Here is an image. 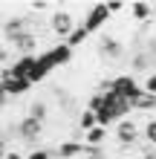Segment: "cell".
<instances>
[{"mask_svg": "<svg viewBox=\"0 0 156 159\" xmlns=\"http://www.w3.org/2000/svg\"><path fill=\"white\" fill-rule=\"evenodd\" d=\"M142 145L150 148V151H156V113L142 121Z\"/></svg>", "mask_w": 156, "mask_h": 159, "instance_id": "obj_8", "label": "cell"}, {"mask_svg": "<svg viewBox=\"0 0 156 159\" xmlns=\"http://www.w3.org/2000/svg\"><path fill=\"white\" fill-rule=\"evenodd\" d=\"M81 159H110V153H107V148H84V156Z\"/></svg>", "mask_w": 156, "mask_h": 159, "instance_id": "obj_13", "label": "cell"}, {"mask_svg": "<svg viewBox=\"0 0 156 159\" xmlns=\"http://www.w3.org/2000/svg\"><path fill=\"white\" fill-rule=\"evenodd\" d=\"M142 159H156V151H148V153H145Z\"/></svg>", "mask_w": 156, "mask_h": 159, "instance_id": "obj_18", "label": "cell"}, {"mask_svg": "<svg viewBox=\"0 0 156 159\" xmlns=\"http://www.w3.org/2000/svg\"><path fill=\"white\" fill-rule=\"evenodd\" d=\"M78 23H81V17H75V9H69V6L52 9V12H49V20H47L52 38H61V41H67Z\"/></svg>", "mask_w": 156, "mask_h": 159, "instance_id": "obj_3", "label": "cell"}, {"mask_svg": "<svg viewBox=\"0 0 156 159\" xmlns=\"http://www.w3.org/2000/svg\"><path fill=\"white\" fill-rule=\"evenodd\" d=\"M12 46H15V52H20V58H23V55H35V49L41 46V38L35 32H26L17 41H12Z\"/></svg>", "mask_w": 156, "mask_h": 159, "instance_id": "obj_6", "label": "cell"}, {"mask_svg": "<svg viewBox=\"0 0 156 159\" xmlns=\"http://www.w3.org/2000/svg\"><path fill=\"white\" fill-rule=\"evenodd\" d=\"M127 52H130V46H127L124 38H118L113 29H104L96 35V46H93V55L98 64H122L127 58Z\"/></svg>", "mask_w": 156, "mask_h": 159, "instance_id": "obj_1", "label": "cell"}, {"mask_svg": "<svg viewBox=\"0 0 156 159\" xmlns=\"http://www.w3.org/2000/svg\"><path fill=\"white\" fill-rule=\"evenodd\" d=\"M87 38H90V32H87V29H84V26H81V23H78V26H75V29H72V35H69V38H67V41H64V43H67V46H69V49H72V52H75V49H81V46H84V43H87Z\"/></svg>", "mask_w": 156, "mask_h": 159, "instance_id": "obj_11", "label": "cell"}, {"mask_svg": "<svg viewBox=\"0 0 156 159\" xmlns=\"http://www.w3.org/2000/svg\"><path fill=\"white\" fill-rule=\"evenodd\" d=\"M104 6H107L110 17H113V15H122V12H127V9H124V3H118V0H110V3H104Z\"/></svg>", "mask_w": 156, "mask_h": 159, "instance_id": "obj_16", "label": "cell"}, {"mask_svg": "<svg viewBox=\"0 0 156 159\" xmlns=\"http://www.w3.org/2000/svg\"><path fill=\"white\" fill-rule=\"evenodd\" d=\"M142 90H145V93H150V96H156V72H148V75H145Z\"/></svg>", "mask_w": 156, "mask_h": 159, "instance_id": "obj_15", "label": "cell"}, {"mask_svg": "<svg viewBox=\"0 0 156 159\" xmlns=\"http://www.w3.org/2000/svg\"><path fill=\"white\" fill-rule=\"evenodd\" d=\"M84 145H90V148H104L107 145V127H93V130H87L84 133Z\"/></svg>", "mask_w": 156, "mask_h": 159, "instance_id": "obj_10", "label": "cell"}, {"mask_svg": "<svg viewBox=\"0 0 156 159\" xmlns=\"http://www.w3.org/2000/svg\"><path fill=\"white\" fill-rule=\"evenodd\" d=\"M113 93L118 98H124V101H133L142 93V84L136 81V75H130V72H118V75H113Z\"/></svg>", "mask_w": 156, "mask_h": 159, "instance_id": "obj_5", "label": "cell"}, {"mask_svg": "<svg viewBox=\"0 0 156 159\" xmlns=\"http://www.w3.org/2000/svg\"><path fill=\"white\" fill-rule=\"evenodd\" d=\"M26 159H52V151L49 148H32V151L26 153Z\"/></svg>", "mask_w": 156, "mask_h": 159, "instance_id": "obj_14", "label": "cell"}, {"mask_svg": "<svg viewBox=\"0 0 156 159\" xmlns=\"http://www.w3.org/2000/svg\"><path fill=\"white\" fill-rule=\"evenodd\" d=\"M3 58H6V52H3V49H0V61H3Z\"/></svg>", "mask_w": 156, "mask_h": 159, "instance_id": "obj_20", "label": "cell"}, {"mask_svg": "<svg viewBox=\"0 0 156 159\" xmlns=\"http://www.w3.org/2000/svg\"><path fill=\"white\" fill-rule=\"evenodd\" d=\"M35 12H52V9H49L47 0H38V3H32V15H35Z\"/></svg>", "mask_w": 156, "mask_h": 159, "instance_id": "obj_17", "label": "cell"}, {"mask_svg": "<svg viewBox=\"0 0 156 159\" xmlns=\"http://www.w3.org/2000/svg\"><path fill=\"white\" fill-rule=\"evenodd\" d=\"M110 20H113V17H110L107 6H104V3H93V6H87L84 17H81V26H84L90 35H98V32H104V29H107V23H110Z\"/></svg>", "mask_w": 156, "mask_h": 159, "instance_id": "obj_4", "label": "cell"}, {"mask_svg": "<svg viewBox=\"0 0 156 159\" xmlns=\"http://www.w3.org/2000/svg\"><path fill=\"white\" fill-rule=\"evenodd\" d=\"M130 107H133V113H156V96L142 90L139 96L130 101Z\"/></svg>", "mask_w": 156, "mask_h": 159, "instance_id": "obj_7", "label": "cell"}, {"mask_svg": "<svg viewBox=\"0 0 156 159\" xmlns=\"http://www.w3.org/2000/svg\"><path fill=\"white\" fill-rule=\"evenodd\" d=\"M6 156V145H3V139H0V159Z\"/></svg>", "mask_w": 156, "mask_h": 159, "instance_id": "obj_19", "label": "cell"}, {"mask_svg": "<svg viewBox=\"0 0 156 159\" xmlns=\"http://www.w3.org/2000/svg\"><path fill=\"white\" fill-rule=\"evenodd\" d=\"M75 125H78V130H81V133H87V130H93L96 125H98V121H96V113H93V110H81V113H78V119H75Z\"/></svg>", "mask_w": 156, "mask_h": 159, "instance_id": "obj_12", "label": "cell"}, {"mask_svg": "<svg viewBox=\"0 0 156 159\" xmlns=\"http://www.w3.org/2000/svg\"><path fill=\"white\" fill-rule=\"evenodd\" d=\"M113 136H116V145L118 151H136L142 145V121L136 116H127L122 121L113 125Z\"/></svg>", "mask_w": 156, "mask_h": 159, "instance_id": "obj_2", "label": "cell"}, {"mask_svg": "<svg viewBox=\"0 0 156 159\" xmlns=\"http://www.w3.org/2000/svg\"><path fill=\"white\" fill-rule=\"evenodd\" d=\"M49 52H52V61H55V67H67V64L72 61V49L64 41H58L55 46H49Z\"/></svg>", "mask_w": 156, "mask_h": 159, "instance_id": "obj_9", "label": "cell"}]
</instances>
